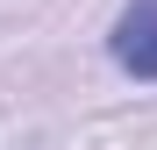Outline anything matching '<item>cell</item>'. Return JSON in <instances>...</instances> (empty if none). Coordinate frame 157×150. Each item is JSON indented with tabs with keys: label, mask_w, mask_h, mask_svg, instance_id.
<instances>
[{
	"label": "cell",
	"mask_w": 157,
	"mask_h": 150,
	"mask_svg": "<svg viewBox=\"0 0 157 150\" xmlns=\"http://www.w3.org/2000/svg\"><path fill=\"white\" fill-rule=\"evenodd\" d=\"M107 57L136 86H157V0H128V7H121L114 36H107Z\"/></svg>",
	"instance_id": "6da1fadb"
}]
</instances>
